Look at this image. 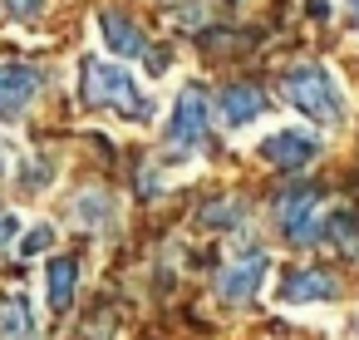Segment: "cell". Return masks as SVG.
I'll return each instance as SVG.
<instances>
[{
	"label": "cell",
	"instance_id": "obj_1",
	"mask_svg": "<svg viewBox=\"0 0 359 340\" xmlns=\"http://www.w3.org/2000/svg\"><path fill=\"white\" fill-rule=\"evenodd\" d=\"M79 94L89 109H109L118 119H133V124H148L158 114L153 94L123 70V65H109V60H84L79 65Z\"/></svg>",
	"mask_w": 359,
	"mask_h": 340
},
{
	"label": "cell",
	"instance_id": "obj_2",
	"mask_svg": "<svg viewBox=\"0 0 359 340\" xmlns=\"http://www.w3.org/2000/svg\"><path fill=\"white\" fill-rule=\"evenodd\" d=\"M280 99H285L290 109H300L305 119L325 124V129L344 124V94H339V84H334V74H330L325 65H300V70H290V74L280 79Z\"/></svg>",
	"mask_w": 359,
	"mask_h": 340
},
{
	"label": "cell",
	"instance_id": "obj_3",
	"mask_svg": "<svg viewBox=\"0 0 359 340\" xmlns=\"http://www.w3.org/2000/svg\"><path fill=\"white\" fill-rule=\"evenodd\" d=\"M45 74L25 60H0V124H15L25 119V109L40 99Z\"/></svg>",
	"mask_w": 359,
	"mask_h": 340
},
{
	"label": "cell",
	"instance_id": "obj_4",
	"mask_svg": "<svg viewBox=\"0 0 359 340\" xmlns=\"http://www.w3.org/2000/svg\"><path fill=\"white\" fill-rule=\"evenodd\" d=\"M315 217H320V188H315V183H290V188L276 197V227H280L290 242H310V237L320 232Z\"/></svg>",
	"mask_w": 359,
	"mask_h": 340
},
{
	"label": "cell",
	"instance_id": "obj_5",
	"mask_svg": "<svg viewBox=\"0 0 359 340\" xmlns=\"http://www.w3.org/2000/svg\"><path fill=\"white\" fill-rule=\"evenodd\" d=\"M261 158L276 163L280 173H300V168H310L320 158V138L305 133V129H276V133H266Z\"/></svg>",
	"mask_w": 359,
	"mask_h": 340
},
{
	"label": "cell",
	"instance_id": "obj_6",
	"mask_svg": "<svg viewBox=\"0 0 359 340\" xmlns=\"http://www.w3.org/2000/svg\"><path fill=\"white\" fill-rule=\"evenodd\" d=\"M207 138V94L197 84H187L172 104V119H168V143L172 148H197Z\"/></svg>",
	"mask_w": 359,
	"mask_h": 340
},
{
	"label": "cell",
	"instance_id": "obj_7",
	"mask_svg": "<svg viewBox=\"0 0 359 340\" xmlns=\"http://www.w3.org/2000/svg\"><path fill=\"white\" fill-rule=\"evenodd\" d=\"M266 266H271V256L261 251V247H251V251H241L222 276H217V291H222V301H231V306H241V301H251L256 291H261V276H266Z\"/></svg>",
	"mask_w": 359,
	"mask_h": 340
},
{
	"label": "cell",
	"instance_id": "obj_8",
	"mask_svg": "<svg viewBox=\"0 0 359 340\" xmlns=\"http://www.w3.org/2000/svg\"><path fill=\"white\" fill-rule=\"evenodd\" d=\"M285 306H310V301H334L339 296V281L334 271L325 266H305V271H285L280 276V291H276Z\"/></svg>",
	"mask_w": 359,
	"mask_h": 340
},
{
	"label": "cell",
	"instance_id": "obj_9",
	"mask_svg": "<svg viewBox=\"0 0 359 340\" xmlns=\"http://www.w3.org/2000/svg\"><path fill=\"white\" fill-rule=\"evenodd\" d=\"M74 291H79V256H50L45 266V301L55 315H65L74 306Z\"/></svg>",
	"mask_w": 359,
	"mask_h": 340
},
{
	"label": "cell",
	"instance_id": "obj_10",
	"mask_svg": "<svg viewBox=\"0 0 359 340\" xmlns=\"http://www.w3.org/2000/svg\"><path fill=\"white\" fill-rule=\"evenodd\" d=\"M99 30H104V40H109V50L114 55H123V60H143L153 45H148V35L128 20V15H118V11H104L99 15Z\"/></svg>",
	"mask_w": 359,
	"mask_h": 340
},
{
	"label": "cell",
	"instance_id": "obj_11",
	"mask_svg": "<svg viewBox=\"0 0 359 340\" xmlns=\"http://www.w3.org/2000/svg\"><path fill=\"white\" fill-rule=\"evenodd\" d=\"M222 119H226V129H246V124H256L261 119V109H266V94L256 89V84H231V89H222Z\"/></svg>",
	"mask_w": 359,
	"mask_h": 340
},
{
	"label": "cell",
	"instance_id": "obj_12",
	"mask_svg": "<svg viewBox=\"0 0 359 340\" xmlns=\"http://www.w3.org/2000/svg\"><path fill=\"white\" fill-rule=\"evenodd\" d=\"M0 340H40V325L25 296H0Z\"/></svg>",
	"mask_w": 359,
	"mask_h": 340
},
{
	"label": "cell",
	"instance_id": "obj_13",
	"mask_svg": "<svg viewBox=\"0 0 359 340\" xmlns=\"http://www.w3.org/2000/svg\"><path fill=\"white\" fill-rule=\"evenodd\" d=\"M246 197H236V192H226V197H212V202H202V227H217V232H226V227H241L246 222Z\"/></svg>",
	"mask_w": 359,
	"mask_h": 340
},
{
	"label": "cell",
	"instance_id": "obj_14",
	"mask_svg": "<svg viewBox=\"0 0 359 340\" xmlns=\"http://www.w3.org/2000/svg\"><path fill=\"white\" fill-rule=\"evenodd\" d=\"M109 212H114V197H109V192H99V188L74 197V222H79V227H104V222H109Z\"/></svg>",
	"mask_w": 359,
	"mask_h": 340
},
{
	"label": "cell",
	"instance_id": "obj_15",
	"mask_svg": "<svg viewBox=\"0 0 359 340\" xmlns=\"http://www.w3.org/2000/svg\"><path fill=\"white\" fill-rule=\"evenodd\" d=\"M325 237L339 242V247H359V227H354V212H334L325 222Z\"/></svg>",
	"mask_w": 359,
	"mask_h": 340
},
{
	"label": "cell",
	"instance_id": "obj_16",
	"mask_svg": "<svg viewBox=\"0 0 359 340\" xmlns=\"http://www.w3.org/2000/svg\"><path fill=\"white\" fill-rule=\"evenodd\" d=\"M0 11H6L11 20H40L45 0H0Z\"/></svg>",
	"mask_w": 359,
	"mask_h": 340
},
{
	"label": "cell",
	"instance_id": "obj_17",
	"mask_svg": "<svg viewBox=\"0 0 359 340\" xmlns=\"http://www.w3.org/2000/svg\"><path fill=\"white\" fill-rule=\"evenodd\" d=\"M50 242H55V227H50V222H40V227H35V232L20 242V256H35V251H45Z\"/></svg>",
	"mask_w": 359,
	"mask_h": 340
},
{
	"label": "cell",
	"instance_id": "obj_18",
	"mask_svg": "<svg viewBox=\"0 0 359 340\" xmlns=\"http://www.w3.org/2000/svg\"><path fill=\"white\" fill-rule=\"evenodd\" d=\"M15 173V148H11V138H0V178H11Z\"/></svg>",
	"mask_w": 359,
	"mask_h": 340
},
{
	"label": "cell",
	"instance_id": "obj_19",
	"mask_svg": "<svg viewBox=\"0 0 359 340\" xmlns=\"http://www.w3.org/2000/svg\"><path fill=\"white\" fill-rule=\"evenodd\" d=\"M15 232H20V217H15V212H0V247H6Z\"/></svg>",
	"mask_w": 359,
	"mask_h": 340
},
{
	"label": "cell",
	"instance_id": "obj_20",
	"mask_svg": "<svg viewBox=\"0 0 359 340\" xmlns=\"http://www.w3.org/2000/svg\"><path fill=\"white\" fill-rule=\"evenodd\" d=\"M349 6V20H354V30H359V0H344Z\"/></svg>",
	"mask_w": 359,
	"mask_h": 340
},
{
	"label": "cell",
	"instance_id": "obj_21",
	"mask_svg": "<svg viewBox=\"0 0 359 340\" xmlns=\"http://www.w3.org/2000/svg\"><path fill=\"white\" fill-rule=\"evenodd\" d=\"M354 251H359V247H354Z\"/></svg>",
	"mask_w": 359,
	"mask_h": 340
}]
</instances>
